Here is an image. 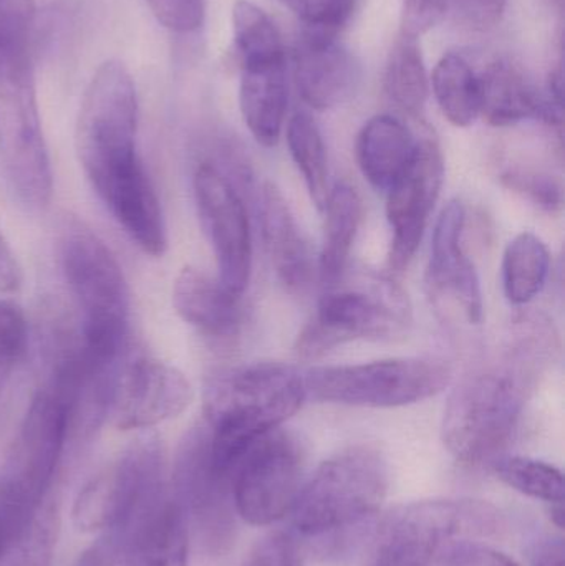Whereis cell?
<instances>
[{
    "instance_id": "cell-20",
    "label": "cell",
    "mask_w": 565,
    "mask_h": 566,
    "mask_svg": "<svg viewBox=\"0 0 565 566\" xmlns=\"http://www.w3.org/2000/svg\"><path fill=\"white\" fill-rule=\"evenodd\" d=\"M259 216L265 251L279 282L291 292H304L314 275L311 251L291 206L272 182L262 186Z\"/></svg>"
},
{
    "instance_id": "cell-43",
    "label": "cell",
    "mask_w": 565,
    "mask_h": 566,
    "mask_svg": "<svg viewBox=\"0 0 565 566\" xmlns=\"http://www.w3.org/2000/svg\"><path fill=\"white\" fill-rule=\"evenodd\" d=\"M119 564L118 551L108 535H103L96 544L86 548L73 566H116Z\"/></svg>"
},
{
    "instance_id": "cell-6",
    "label": "cell",
    "mask_w": 565,
    "mask_h": 566,
    "mask_svg": "<svg viewBox=\"0 0 565 566\" xmlns=\"http://www.w3.org/2000/svg\"><path fill=\"white\" fill-rule=\"evenodd\" d=\"M0 161L23 205H49L53 175L40 122L29 40L0 42Z\"/></svg>"
},
{
    "instance_id": "cell-5",
    "label": "cell",
    "mask_w": 565,
    "mask_h": 566,
    "mask_svg": "<svg viewBox=\"0 0 565 566\" xmlns=\"http://www.w3.org/2000/svg\"><path fill=\"white\" fill-rule=\"evenodd\" d=\"M390 488L387 459L374 446H354L332 455L302 484L292 525L304 537H328L374 517Z\"/></svg>"
},
{
    "instance_id": "cell-27",
    "label": "cell",
    "mask_w": 565,
    "mask_h": 566,
    "mask_svg": "<svg viewBox=\"0 0 565 566\" xmlns=\"http://www.w3.org/2000/svg\"><path fill=\"white\" fill-rule=\"evenodd\" d=\"M435 98L444 118L458 128H468L480 116V76L457 53H448L431 75Z\"/></svg>"
},
{
    "instance_id": "cell-26",
    "label": "cell",
    "mask_w": 565,
    "mask_h": 566,
    "mask_svg": "<svg viewBox=\"0 0 565 566\" xmlns=\"http://www.w3.org/2000/svg\"><path fill=\"white\" fill-rule=\"evenodd\" d=\"M551 271V254L543 239L523 232L508 244L501 275L504 295L516 306L533 302L546 285Z\"/></svg>"
},
{
    "instance_id": "cell-10",
    "label": "cell",
    "mask_w": 565,
    "mask_h": 566,
    "mask_svg": "<svg viewBox=\"0 0 565 566\" xmlns=\"http://www.w3.org/2000/svg\"><path fill=\"white\" fill-rule=\"evenodd\" d=\"M493 505L470 499L414 502L391 512L377 534V566H431L444 545L500 527Z\"/></svg>"
},
{
    "instance_id": "cell-40",
    "label": "cell",
    "mask_w": 565,
    "mask_h": 566,
    "mask_svg": "<svg viewBox=\"0 0 565 566\" xmlns=\"http://www.w3.org/2000/svg\"><path fill=\"white\" fill-rule=\"evenodd\" d=\"M447 7L448 0H404V35H423L443 19Z\"/></svg>"
},
{
    "instance_id": "cell-35",
    "label": "cell",
    "mask_w": 565,
    "mask_h": 566,
    "mask_svg": "<svg viewBox=\"0 0 565 566\" xmlns=\"http://www.w3.org/2000/svg\"><path fill=\"white\" fill-rule=\"evenodd\" d=\"M29 352V323L22 308L0 300V358L15 368Z\"/></svg>"
},
{
    "instance_id": "cell-29",
    "label": "cell",
    "mask_w": 565,
    "mask_h": 566,
    "mask_svg": "<svg viewBox=\"0 0 565 566\" xmlns=\"http://www.w3.org/2000/svg\"><path fill=\"white\" fill-rule=\"evenodd\" d=\"M287 145L292 159L302 172L311 201L324 211L328 188L327 149L321 129L307 113H295L287 125Z\"/></svg>"
},
{
    "instance_id": "cell-44",
    "label": "cell",
    "mask_w": 565,
    "mask_h": 566,
    "mask_svg": "<svg viewBox=\"0 0 565 566\" xmlns=\"http://www.w3.org/2000/svg\"><path fill=\"white\" fill-rule=\"evenodd\" d=\"M531 566H565L563 538L547 537L537 542L531 552Z\"/></svg>"
},
{
    "instance_id": "cell-31",
    "label": "cell",
    "mask_w": 565,
    "mask_h": 566,
    "mask_svg": "<svg viewBox=\"0 0 565 566\" xmlns=\"http://www.w3.org/2000/svg\"><path fill=\"white\" fill-rule=\"evenodd\" d=\"M493 469L500 481L526 497L556 504L564 502L563 472L547 462L524 455L496 458Z\"/></svg>"
},
{
    "instance_id": "cell-13",
    "label": "cell",
    "mask_w": 565,
    "mask_h": 566,
    "mask_svg": "<svg viewBox=\"0 0 565 566\" xmlns=\"http://www.w3.org/2000/svg\"><path fill=\"white\" fill-rule=\"evenodd\" d=\"M304 475V449L289 432L275 429L259 439L232 474L238 517L268 527L291 514Z\"/></svg>"
},
{
    "instance_id": "cell-11",
    "label": "cell",
    "mask_w": 565,
    "mask_h": 566,
    "mask_svg": "<svg viewBox=\"0 0 565 566\" xmlns=\"http://www.w3.org/2000/svg\"><path fill=\"white\" fill-rule=\"evenodd\" d=\"M171 499L185 518L189 541L206 557H224L238 538L232 478L212 464L209 429L196 426L182 439L175 459Z\"/></svg>"
},
{
    "instance_id": "cell-32",
    "label": "cell",
    "mask_w": 565,
    "mask_h": 566,
    "mask_svg": "<svg viewBox=\"0 0 565 566\" xmlns=\"http://www.w3.org/2000/svg\"><path fill=\"white\" fill-rule=\"evenodd\" d=\"M56 531V509L52 502H43L27 531L0 554V566H50Z\"/></svg>"
},
{
    "instance_id": "cell-23",
    "label": "cell",
    "mask_w": 565,
    "mask_h": 566,
    "mask_svg": "<svg viewBox=\"0 0 565 566\" xmlns=\"http://www.w3.org/2000/svg\"><path fill=\"white\" fill-rule=\"evenodd\" d=\"M417 143V136L401 119L375 116L365 123L357 139L362 175L378 191H388L410 165Z\"/></svg>"
},
{
    "instance_id": "cell-38",
    "label": "cell",
    "mask_w": 565,
    "mask_h": 566,
    "mask_svg": "<svg viewBox=\"0 0 565 566\" xmlns=\"http://www.w3.org/2000/svg\"><path fill=\"white\" fill-rule=\"evenodd\" d=\"M437 562L440 566H521L503 552L478 544L471 538H460L444 545Z\"/></svg>"
},
{
    "instance_id": "cell-36",
    "label": "cell",
    "mask_w": 565,
    "mask_h": 566,
    "mask_svg": "<svg viewBox=\"0 0 565 566\" xmlns=\"http://www.w3.org/2000/svg\"><path fill=\"white\" fill-rule=\"evenodd\" d=\"M241 566H304V554L294 535L272 532L255 544Z\"/></svg>"
},
{
    "instance_id": "cell-22",
    "label": "cell",
    "mask_w": 565,
    "mask_h": 566,
    "mask_svg": "<svg viewBox=\"0 0 565 566\" xmlns=\"http://www.w3.org/2000/svg\"><path fill=\"white\" fill-rule=\"evenodd\" d=\"M289 105L287 62L241 63L239 106L242 118L259 145L274 148L281 139Z\"/></svg>"
},
{
    "instance_id": "cell-2",
    "label": "cell",
    "mask_w": 565,
    "mask_h": 566,
    "mask_svg": "<svg viewBox=\"0 0 565 566\" xmlns=\"http://www.w3.org/2000/svg\"><path fill=\"white\" fill-rule=\"evenodd\" d=\"M60 261L82 313L79 358L86 381H116L129 326V289L122 265L105 242L75 219L63 228Z\"/></svg>"
},
{
    "instance_id": "cell-30",
    "label": "cell",
    "mask_w": 565,
    "mask_h": 566,
    "mask_svg": "<svg viewBox=\"0 0 565 566\" xmlns=\"http://www.w3.org/2000/svg\"><path fill=\"white\" fill-rule=\"evenodd\" d=\"M232 36L239 63L285 59L284 43L271 17L249 0L232 7Z\"/></svg>"
},
{
    "instance_id": "cell-21",
    "label": "cell",
    "mask_w": 565,
    "mask_h": 566,
    "mask_svg": "<svg viewBox=\"0 0 565 566\" xmlns=\"http://www.w3.org/2000/svg\"><path fill=\"white\" fill-rule=\"evenodd\" d=\"M172 306L189 325L218 342L234 339L241 332L244 308L241 295L229 292L219 279L195 268L179 272L172 285Z\"/></svg>"
},
{
    "instance_id": "cell-4",
    "label": "cell",
    "mask_w": 565,
    "mask_h": 566,
    "mask_svg": "<svg viewBox=\"0 0 565 566\" xmlns=\"http://www.w3.org/2000/svg\"><path fill=\"white\" fill-rule=\"evenodd\" d=\"M537 381L503 358L500 366L464 376L448 396L441 438L457 461L484 464L516 431L524 405Z\"/></svg>"
},
{
    "instance_id": "cell-42",
    "label": "cell",
    "mask_w": 565,
    "mask_h": 566,
    "mask_svg": "<svg viewBox=\"0 0 565 566\" xmlns=\"http://www.w3.org/2000/svg\"><path fill=\"white\" fill-rule=\"evenodd\" d=\"M22 283V269L9 242L0 234V293H12Z\"/></svg>"
},
{
    "instance_id": "cell-1",
    "label": "cell",
    "mask_w": 565,
    "mask_h": 566,
    "mask_svg": "<svg viewBox=\"0 0 565 566\" xmlns=\"http://www.w3.org/2000/svg\"><path fill=\"white\" fill-rule=\"evenodd\" d=\"M138 95L118 60L102 63L86 86L76 118L80 165L113 218L145 254L168 248L165 216L136 149Z\"/></svg>"
},
{
    "instance_id": "cell-7",
    "label": "cell",
    "mask_w": 565,
    "mask_h": 566,
    "mask_svg": "<svg viewBox=\"0 0 565 566\" xmlns=\"http://www.w3.org/2000/svg\"><path fill=\"white\" fill-rule=\"evenodd\" d=\"M165 475L158 436H139L79 492L72 511L76 528L115 537L128 534L168 501Z\"/></svg>"
},
{
    "instance_id": "cell-17",
    "label": "cell",
    "mask_w": 565,
    "mask_h": 566,
    "mask_svg": "<svg viewBox=\"0 0 565 566\" xmlns=\"http://www.w3.org/2000/svg\"><path fill=\"white\" fill-rule=\"evenodd\" d=\"M294 78L301 98L311 108L325 112L354 96L362 69L335 35L307 30L294 49Z\"/></svg>"
},
{
    "instance_id": "cell-16",
    "label": "cell",
    "mask_w": 565,
    "mask_h": 566,
    "mask_svg": "<svg viewBox=\"0 0 565 566\" xmlns=\"http://www.w3.org/2000/svg\"><path fill=\"white\" fill-rule=\"evenodd\" d=\"M192 398L191 382L178 368L139 358L119 375L109 411L122 431L148 429L182 415Z\"/></svg>"
},
{
    "instance_id": "cell-15",
    "label": "cell",
    "mask_w": 565,
    "mask_h": 566,
    "mask_svg": "<svg viewBox=\"0 0 565 566\" xmlns=\"http://www.w3.org/2000/svg\"><path fill=\"white\" fill-rule=\"evenodd\" d=\"M443 182L444 159L440 145L433 136L421 135L410 165L387 191V218L394 232L388 254L390 271L400 274L410 265L423 241Z\"/></svg>"
},
{
    "instance_id": "cell-46",
    "label": "cell",
    "mask_w": 565,
    "mask_h": 566,
    "mask_svg": "<svg viewBox=\"0 0 565 566\" xmlns=\"http://www.w3.org/2000/svg\"><path fill=\"white\" fill-rule=\"evenodd\" d=\"M12 366L9 363L3 361L0 358V396H2L3 388H6L7 379H9L10 373H12Z\"/></svg>"
},
{
    "instance_id": "cell-33",
    "label": "cell",
    "mask_w": 565,
    "mask_h": 566,
    "mask_svg": "<svg viewBox=\"0 0 565 566\" xmlns=\"http://www.w3.org/2000/svg\"><path fill=\"white\" fill-rule=\"evenodd\" d=\"M501 182L504 188L523 196L550 214H556L563 209V185L554 176L531 169L511 168L501 175Z\"/></svg>"
},
{
    "instance_id": "cell-19",
    "label": "cell",
    "mask_w": 565,
    "mask_h": 566,
    "mask_svg": "<svg viewBox=\"0 0 565 566\" xmlns=\"http://www.w3.org/2000/svg\"><path fill=\"white\" fill-rule=\"evenodd\" d=\"M480 76V116L506 128L530 119L563 129L564 108L554 105L523 70L506 60L490 63Z\"/></svg>"
},
{
    "instance_id": "cell-12",
    "label": "cell",
    "mask_w": 565,
    "mask_h": 566,
    "mask_svg": "<svg viewBox=\"0 0 565 566\" xmlns=\"http://www.w3.org/2000/svg\"><path fill=\"white\" fill-rule=\"evenodd\" d=\"M76 376L69 366H53L49 381L35 392L20 426L9 464L0 481L40 505L72 431Z\"/></svg>"
},
{
    "instance_id": "cell-24",
    "label": "cell",
    "mask_w": 565,
    "mask_h": 566,
    "mask_svg": "<svg viewBox=\"0 0 565 566\" xmlns=\"http://www.w3.org/2000/svg\"><path fill=\"white\" fill-rule=\"evenodd\" d=\"M189 534L178 505L169 501L119 548L123 566H188Z\"/></svg>"
},
{
    "instance_id": "cell-41",
    "label": "cell",
    "mask_w": 565,
    "mask_h": 566,
    "mask_svg": "<svg viewBox=\"0 0 565 566\" xmlns=\"http://www.w3.org/2000/svg\"><path fill=\"white\" fill-rule=\"evenodd\" d=\"M32 0H0V40L29 39Z\"/></svg>"
},
{
    "instance_id": "cell-37",
    "label": "cell",
    "mask_w": 565,
    "mask_h": 566,
    "mask_svg": "<svg viewBox=\"0 0 565 566\" xmlns=\"http://www.w3.org/2000/svg\"><path fill=\"white\" fill-rule=\"evenodd\" d=\"M153 15L176 33H192L205 23V0H146Z\"/></svg>"
},
{
    "instance_id": "cell-14",
    "label": "cell",
    "mask_w": 565,
    "mask_h": 566,
    "mask_svg": "<svg viewBox=\"0 0 565 566\" xmlns=\"http://www.w3.org/2000/svg\"><path fill=\"white\" fill-rule=\"evenodd\" d=\"M196 209L218 262L219 282L241 295L252 274V234L248 209L231 179L211 161L192 178Z\"/></svg>"
},
{
    "instance_id": "cell-18",
    "label": "cell",
    "mask_w": 565,
    "mask_h": 566,
    "mask_svg": "<svg viewBox=\"0 0 565 566\" xmlns=\"http://www.w3.org/2000/svg\"><path fill=\"white\" fill-rule=\"evenodd\" d=\"M467 211L460 201L444 206L435 226L427 281L435 295L450 296L471 325L483 319V293L480 275L464 254L463 238Z\"/></svg>"
},
{
    "instance_id": "cell-3",
    "label": "cell",
    "mask_w": 565,
    "mask_h": 566,
    "mask_svg": "<svg viewBox=\"0 0 565 566\" xmlns=\"http://www.w3.org/2000/svg\"><path fill=\"white\" fill-rule=\"evenodd\" d=\"M305 398L304 376L284 363H251L216 376L205 396L215 468L232 478L249 449L289 421Z\"/></svg>"
},
{
    "instance_id": "cell-28",
    "label": "cell",
    "mask_w": 565,
    "mask_h": 566,
    "mask_svg": "<svg viewBox=\"0 0 565 566\" xmlns=\"http://www.w3.org/2000/svg\"><path fill=\"white\" fill-rule=\"evenodd\" d=\"M385 93L401 112L418 116L430 93L423 53L414 36L404 35L391 50L385 72Z\"/></svg>"
},
{
    "instance_id": "cell-9",
    "label": "cell",
    "mask_w": 565,
    "mask_h": 566,
    "mask_svg": "<svg viewBox=\"0 0 565 566\" xmlns=\"http://www.w3.org/2000/svg\"><path fill=\"white\" fill-rule=\"evenodd\" d=\"M453 379L448 363L394 358L360 365L317 366L304 376L307 398L355 408L390 409L440 395Z\"/></svg>"
},
{
    "instance_id": "cell-25",
    "label": "cell",
    "mask_w": 565,
    "mask_h": 566,
    "mask_svg": "<svg viewBox=\"0 0 565 566\" xmlns=\"http://www.w3.org/2000/svg\"><path fill=\"white\" fill-rule=\"evenodd\" d=\"M325 232L318 272L324 285H335L347 274L352 249L362 222V199L347 182H338L331 189L325 202Z\"/></svg>"
},
{
    "instance_id": "cell-45",
    "label": "cell",
    "mask_w": 565,
    "mask_h": 566,
    "mask_svg": "<svg viewBox=\"0 0 565 566\" xmlns=\"http://www.w3.org/2000/svg\"><path fill=\"white\" fill-rule=\"evenodd\" d=\"M550 505L551 521H553V524L556 525L559 531H563L565 522L564 502H556V504Z\"/></svg>"
},
{
    "instance_id": "cell-39",
    "label": "cell",
    "mask_w": 565,
    "mask_h": 566,
    "mask_svg": "<svg viewBox=\"0 0 565 566\" xmlns=\"http://www.w3.org/2000/svg\"><path fill=\"white\" fill-rule=\"evenodd\" d=\"M451 2L458 19L477 32L496 27L503 19L508 6V0H451Z\"/></svg>"
},
{
    "instance_id": "cell-34",
    "label": "cell",
    "mask_w": 565,
    "mask_h": 566,
    "mask_svg": "<svg viewBox=\"0 0 565 566\" xmlns=\"http://www.w3.org/2000/svg\"><path fill=\"white\" fill-rule=\"evenodd\" d=\"M287 7L308 32L335 35L347 23L355 9V0H279Z\"/></svg>"
},
{
    "instance_id": "cell-47",
    "label": "cell",
    "mask_w": 565,
    "mask_h": 566,
    "mask_svg": "<svg viewBox=\"0 0 565 566\" xmlns=\"http://www.w3.org/2000/svg\"><path fill=\"white\" fill-rule=\"evenodd\" d=\"M554 3H556L557 10H563L564 0H553Z\"/></svg>"
},
{
    "instance_id": "cell-8",
    "label": "cell",
    "mask_w": 565,
    "mask_h": 566,
    "mask_svg": "<svg viewBox=\"0 0 565 566\" xmlns=\"http://www.w3.org/2000/svg\"><path fill=\"white\" fill-rule=\"evenodd\" d=\"M410 322L408 296L391 279L368 274L347 282L342 277L328 286L314 318L299 333L295 353L304 359L322 358L345 343L394 338Z\"/></svg>"
}]
</instances>
